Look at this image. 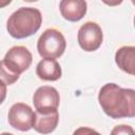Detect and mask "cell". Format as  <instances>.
<instances>
[{"instance_id":"obj_1","label":"cell","mask_w":135,"mask_h":135,"mask_svg":"<svg viewBox=\"0 0 135 135\" xmlns=\"http://www.w3.org/2000/svg\"><path fill=\"white\" fill-rule=\"evenodd\" d=\"M98 101L103 112L113 119L135 117V90L105 83L99 91Z\"/></svg>"},{"instance_id":"obj_2","label":"cell","mask_w":135,"mask_h":135,"mask_svg":"<svg viewBox=\"0 0 135 135\" xmlns=\"http://www.w3.org/2000/svg\"><path fill=\"white\" fill-rule=\"evenodd\" d=\"M42 16L38 8L20 7L7 19L8 34L16 39H23L34 35L41 26Z\"/></svg>"},{"instance_id":"obj_3","label":"cell","mask_w":135,"mask_h":135,"mask_svg":"<svg viewBox=\"0 0 135 135\" xmlns=\"http://www.w3.org/2000/svg\"><path fill=\"white\" fill-rule=\"evenodd\" d=\"M66 41L61 32L56 28L45 30L38 39L37 51L43 59H56L62 56Z\"/></svg>"},{"instance_id":"obj_4","label":"cell","mask_w":135,"mask_h":135,"mask_svg":"<svg viewBox=\"0 0 135 135\" xmlns=\"http://www.w3.org/2000/svg\"><path fill=\"white\" fill-rule=\"evenodd\" d=\"M33 61L32 53L22 45H16L11 47L1 61V68L14 75L20 76L21 73L26 71Z\"/></svg>"},{"instance_id":"obj_5","label":"cell","mask_w":135,"mask_h":135,"mask_svg":"<svg viewBox=\"0 0 135 135\" xmlns=\"http://www.w3.org/2000/svg\"><path fill=\"white\" fill-rule=\"evenodd\" d=\"M36 113L32 108L23 102L13 104L7 114V120L11 127L22 132L30 131L34 128Z\"/></svg>"},{"instance_id":"obj_6","label":"cell","mask_w":135,"mask_h":135,"mask_svg":"<svg viewBox=\"0 0 135 135\" xmlns=\"http://www.w3.org/2000/svg\"><path fill=\"white\" fill-rule=\"evenodd\" d=\"M77 39L80 47L83 51L94 52L98 50L102 43V30L96 22L88 21L80 26Z\"/></svg>"},{"instance_id":"obj_7","label":"cell","mask_w":135,"mask_h":135,"mask_svg":"<svg viewBox=\"0 0 135 135\" xmlns=\"http://www.w3.org/2000/svg\"><path fill=\"white\" fill-rule=\"evenodd\" d=\"M60 102L58 91L50 85H42L36 90L33 96V103L36 112L51 113L57 111Z\"/></svg>"},{"instance_id":"obj_8","label":"cell","mask_w":135,"mask_h":135,"mask_svg":"<svg viewBox=\"0 0 135 135\" xmlns=\"http://www.w3.org/2000/svg\"><path fill=\"white\" fill-rule=\"evenodd\" d=\"M86 2L83 0H62L59 3L62 17L71 22L81 20L86 14Z\"/></svg>"},{"instance_id":"obj_9","label":"cell","mask_w":135,"mask_h":135,"mask_svg":"<svg viewBox=\"0 0 135 135\" xmlns=\"http://www.w3.org/2000/svg\"><path fill=\"white\" fill-rule=\"evenodd\" d=\"M115 62L121 71L135 76V46L119 47L115 53Z\"/></svg>"},{"instance_id":"obj_10","label":"cell","mask_w":135,"mask_h":135,"mask_svg":"<svg viewBox=\"0 0 135 135\" xmlns=\"http://www.w3.org/2000/svg\"><path fill=\"white\" fill-rule=\"evenodd\" d=\"M37 76L44 81H56L61 77V66L55 59H42L36 66Z\"/></svg>"},{"instance_id":"obj_11","label":"cell","mask_w":135,"mask_h":135,"mask_svg":"<svg viewBox=\"0 0 135 135\" xmlns=\"http://www.w3.org/2000/svg\"><path fill=\"white\" fill-rule=\"evenodd\" d=\"M35 123H34V130L40 134H50L58 126L59 121V114L58 111L51 112V113H40L35 112Z\"/></svg>"},{"instance_id":"obj_12","label":"cell","mask_w":135,"mask_h":135,"mask_svg":"<svg viewBox=\"0 0 135 135\" xmlns=\"http://www.w3.org/2000/svg\"><path fill=\"white\" fill-rule=\"evenodd\" d=\"M110 135H135V130L128 124H119L112 129Z\"/></svg>"},{"instance_id":"obj_13","label":"cell","mask_w":135,"mask_h":135,"mask_svg":"<svg viewBox=\"0 0 135 135\" xmlns=\"http://www.w3.org/2000/svg\"><path fill=\"white\" fill-rule=\"evenodd\" d=\"M73 135H101L100 133H98L97 131L88 128V127H80L78 129H76L73 133Z\"/></svg>"},{"instance_id":"obj_14","label":"cell","mask_w":135,"mask_h":135,"mask_svg":"<svg viewBox=\"0 0 135 135\" xmlns=\"http://www.w3.org/2000/svg\"><path fill=\"white\" fill-rule=\"evenodd\" d=\"M1 135H13V134H11V133H2Z\"/></svg>"},{"instance_id":"obj_15","label":"cell","mask_w":135,"mask_h":135,"mask_svg":"<svg viewBox=\"0 0 135 135\" xmlns=\"http://www.w3.org/2000/svg\"><path fill=\"white\" fill-rule=\"evenodd\" d=\"M134 27H135V16H134Z\"/></svg>"}]
</instances>
